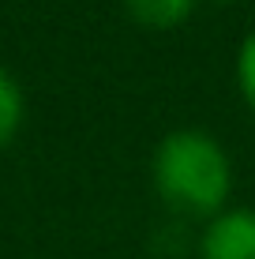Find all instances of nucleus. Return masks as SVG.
I'll use <instances>...</instances> for the list:
<instances>
[{"label":"nucleus","mask_w":255,"mask_h":259,"mask_svg":"<svg viewBox=\"0 0 255 259\" xmlns=\"http://www.w3.org/2000/svg\"><path fill=\"white\" fill-rule=\"evenodd\" d=\"M154 188L173 210L214 218L229 199L233 162L210 132L177 128L154 150Z\"/></svg>","instance_id":"obj_1"},{"label":"nucleus","mask_w":255,"mask_h":259,"mask_svg":"<svg viewBox=\"0 0 255 259\" xmlns=\"http://www.w3.org/2000/svg\"><path fill=\"white\" fill-rule=\"evenodd\" d=\"M203 259H255V210L225 207L207 222L199 240Z\"/></svg>","instance_id":"obj_2"},{"label":"nucleus","mask_w":255,"mask_h":259,"mask_svg":"<svg viewBox=\"0 0 255 259\" xmlns=\"http://www.w3.org/2000/svg\"><path fill=\"white\" fill-rule=\"evenodd\" d=\"M124 8L135 23L165 30V26H177V23L188 19L195 0H124Z\"/></svg>","instance_id":"obj_3"},{"label":"nucleus","mask_w":255,"mask_h":259,"mask_svg":"<svg viewBox=\"0 0 255 259\" xmlns=\"http://www.w3.org/2000/svg\"><path fill=\"white\" fill-rule=\"evenodd\" d=\"M23 113H26V102H23V87L15 83V75L0 64V147L15 139V132L23 128Z\"/></svg>","instance_id":"obj_4"},{"label":"nucleus","mask_w":255,"mask_h":259,"mask_svg":"<svg viewBox=\"0 0 255 259\" xmlns=\"http://www.w3.org/2000/svg\"><path fill=\"white\" fill-rule=\"evenodd\" d=\"M236 83H240L244 102L255 109V30L244 38L240 53H236Z\"/></svg>","instance_id":"obj_5"}]
</instances>
